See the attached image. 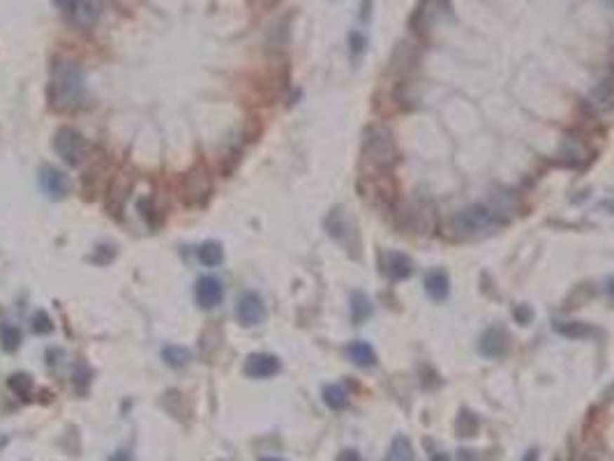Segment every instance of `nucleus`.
<instances>
[{
	"label": "nucleus",
	"mask_w": 614,
	"mask_h": 461,
	"mask_svg": "<svg viewBox=\"0 0 614 461\" xmlns=\"http://www.w3.org/2000/svg\"><path fill=\"white\" fill-rule=\"evenodd\" d=\"M236 316L242 328H254V326H261L266 316H268V312H266V305L256 293H245L238 300Z\"/></svg>",
	"instance_id": "1a4fd4ad"
},
{
	"label": "nucleus",
	"mask_w": 614,
	"mask_h": 461,
	"mask_svg": "<svg viewBox=\"0 0 614 461\" xmlns=\"http://www.w3.org/2000/svg\"><path fill=\"white\" fill-rule=\"evenodd\" d=\"M0 344H3V349L7 353H14L21 346V333H19V328L10 326V323H3V328H0Z\"/></svg>",
	"instance_id": "b1692460"
},
{
	"label": "nucleus",
	"mask_w": 614,
	"mask_h": 461,
	"mask_svg": "<svg viewBox=\"0 0 614 461\" xmlns=\"http://www.w3.org/2000/svg\"><path fill=\"white\" fill-rule=\"evenodd\" d=\"M450 10V0H420L414 16H411V26L423 35V32L432 30L436 23L448 21V16L452 14Z\"/></svg>",
	"instance_id": "20e7f679"
},
{
	"label": "nucleus",
	"mask_w": 614,
	"mask_h": 461,
	"mask_svg": "<svg viewBox=\"0 0 614 461\" xmlns=\"http://www.w3.org/2000/svg\"><path fill=\"white\" fill-rule=\"evenodd\" d=\"M102 10H104L102 0H74V5H72V19H74L79 28L88 30L100 21Z\"/></svg>",
	"instance_id": "f8f14e48"
},
{
	"label": "nucleus",
	"mask_w": 614,
	"mask_h": 461,
	"mask_svg": "<svg viewBox=\"0 0 614 461\" xmlns=\"http://www.w3.org/2000/svg\"><path fill=\"white\" fill-rule=\"evenodd\" d=\"M208 194H210V178L204 166L192 168L190 173L183 175L181 199L188 206H201L208 199Z\"/></svg>",
	"instance_id": "0eeeda50"
},
{
	"label": "nucleus",
	"mask_w": 614,
	"mask_h": 461,
	"mask_svg": "<svg viewBox=\"0 0 614 461\" xmlns=\"http://www.w3.org/2000/svg\"><path fill=\"white\" fill-rule=\"evenodd\" d=\"M86 95V79L77 62L55 60L51 69V104L55 111H77Z\"/></svg>",
	"instance_id": "f257e3e1"
},
{
	"label": "nucleus",
	"mask_w": 614,
	"mask_h": 461,
	"mask_svg": "<svg viewBox=\"0 0 614 461\" xmlns=\"http://www.w3.org/2000/svg\"><path fill=\"white\" fill-rule=\"evenodd\" d=\"M109 461H132V459H129L127 452H118V455H113Z\"/></svg>",
	"instance_id": "473e14b6"
},
{
	"label": "nucleus",
	"mask_w": 614,
	"mask_h": 461,
	"mask_svg": "<svg viewBox=\"0 0 614 461\" xmlns=\"http://www.w3.org/2000/svg\"><path fill=\"white\" fill-rule=\"evenodd\" d=\"M346 358H349L355 367H372L377 362L374 349L365 342H351L346 346Z\"/></svg>",
	"instance_id": "dca6fc26"
},
{
	"label": "nucleus",
	"mask_w": 614,
	"mask_h": 461,
	"mask_svg": "<svg viewBox=\"0 0 614 461\" xmlns=\"http://www.w3.org/2000/svg\"><path fill=\"white\" fill-rule=\"evenodd\" d=\"M365 46H367V37L362 35L360 30H351L349 32V51H351V58L358 60L362 53H365Z\"/></svg>",
	"instance_id": "bb28decb"
},
{
	"label": "nucleus",
	"mask_w": 614,
	"mask_h": 461,
	"mask_svg": "<svg viewBox=\"0 0 614 461\" xmlns=\"http://www.w3.org/2000/svg\"><path fill=\"white\" fill-rule=\"evenodd\" d=\"M398 226L407 233H430L434 226V210L427 203H407L398 208Z\"/></svg>",
	"instance_id": "423d86ee"
},
{
	"label": "nucleus",
	"mask_w": 614,
	"mask_h": 461,
	"mask_svg": "<svg viewBox=\"0 0 614 461\" xmlns=\"http://www.w3.org/2000/svg\"><path fill=\"white\" fill-rule=\"evenodd\" d=\"M459 461H476L473 450H459Z\"/></svg>",
	"instance_id": "7c9ffc66"
},
{
	"label": "nucleus",
	"mask_w": 614,
	"mask_h": 461,
	"mask_svg": "<svg viewBox=\"0 0 614 461\" xmlns=\"http://www.w3.org/2000/svg\"><path fill=\"white\" fill-rule=\"evenodd\" d=\"M608 293H610V298L614 300V279H610V281H608Z\"/></svg>",
	"instance_id": "f704fd0d"
},
{
	"label": "nucleus",
	"mask_w": 614,
	"mask_h": 461,
	"mask_svg": "<svg viewBox=\"0 0 614 461\" xmlns=\"http://www.w3.org/2000/svg\"><path fill=\"white\" fill-rule=\"evenodd\" d=\"M384 461H414V448L407 436H395Z\"/></svg>",
	"instance_id": "f3484780"
},
{
	"label": "nucleus",
	"mask_w": 614,
	"mask_h": 461,
	"mask_svg": "<svg viewBox=\"0 0 614 461\" xmlns=\"http://www.w3.org/2000/svg\"><path fill=\"white\" fill-rule=\"evenodd\" d=\"M508 346H511V342H508V333L504 328H490L485 330L481 342H478V351L485 355V358H501L504 353H508Z\"/></svg>",
	"instance_id": "9b49d317"
},
{
	"label": "nucleus",
	"mask_w": 614,
	"mask_h": 461,
	"mask_svg": "<svg viewBox=\"0 0 614 461\" xmlns=\"http://www.w3.org/2000/svg\"><path fill=\"white\" fill-rule=\"evenodd\" d=\"M425 290H427V295H430L432 300H436V302L446 300L448 293H450V281L446 277V272H443V270H432L430 274H427V277H425Z\"/></svg>",
	"instance_id": "2eb2a0df"
},
{
	"label": "nucleus",
	"mask_w": 614,
	"mask_h": 461,
	"mask_svg": "<svg viewBox=\"0 0 614 461\" xmlns=\"http://www.w3.org/2000/svg\"><path fill=\"white\" fill-rule=\"evenodd\" d=\"M513 316L517 323H522V326H529V323L533 321V309L529 305H522V307H515Z\"/></svg>",
	"instance_id": "cd10ccee"
},
{
	"label": "nucleus",
	"mask_w": 614,
	"mask_h": 461,
	"mask_svg": "<svg viewBox=\"0 0 614 461\" xmlns=\"http://www.w3.org/2000/svg\"><path fill=\"white\" fill-rule=\"evenodd\" d=\"M337 461H362V459H360V455L355 450H342V452H339Z\"/></svg>",
	"instance_id": "c85d7f7f"
},
{
	"label": "nucleus",
	"mask_w": 614,
	"mask_h": 461,
	"mask_svg": "<svg viewBox=\"0 0 614 461\" xmlns=\"http://www.w3.org/2000/svg\"><path fill=\"white\" fill-rule=\"evenodd\" d=\"M326 229H328V233H330V236H333L335 240L344 242L346 233H349V229H351V224L346 222V217H344V213H342V208H335L333 213L328 215Z\"/></svg>",
	"instance_id": "aec40b11"
},
{
	"label": "nucleus",
	"mask_w": 614,
	"mask_h": 461,
	"mask_svg": "<svg viewBox=\"0 0 614 461\" xmlns=\"http://www.w3.org/2000/svg\"><path fill=\"white\" fill-rule=\"evenodd\" d=\"M280 371V360L270 353H252L245 362V374L249 378H270Z\"/></svg>",
	"instance_id": "ddd939ff"
},
{
	"label": "nucleus",
	"mask_w": 614,
	"mask_h": 461,
	"mask_svg": "<svg viewBox=\"0 0 614 461\" xmlns=\"http://www.w3.org/2000/svg\"><path fill=\"white\" fill-rule=\"evenodd\" d=\"M162 358H164V362L169 367L174 369H183L185 365L190 362V351L183 349V346H164V351H162Z\"/></svg>",
	"instance_id": "5701e85b"
},
{
	"label": "nucleus",
	"mask_w": 614,
	"mask_h": 461,
	"mask_svg": "<svg viewBox=\"0 0 614 461\" xmlns=\"http://www.w3.org/2000/svg\"><path fill=\"white\" fill-rule=\"evenodd\" d=\"M197 256H199V261L206 265V268H215V265H220L224 261L222 245H220V242H213V240L204 242V245L199 247Z\"/></svg>",
	"instance_id": "412c9836"
},
{
	"label": "nucleus",
	"mask_w": 614,
	"mask_h": 461,
	"mask_svg": "<svg viewBox=\"0 0 614 461\" xmlns=\"http://www.w3.org/2000/svg\"><path fill=\"white\" fill-rule=\"evenodd\" d=\"M370 316H372L370 298L362 293V290H355V293L351 295V321L355 323V326H360V323H365Z\"/></svg>",
	"instance_id": "a211bd4d"
},
{
	"label": "nucleus",
	"mask_w": 614,
	"mask_h": 461,
	"mask_svg": "<svg viewBox=\"0 0 614 461\" xmlns=\"http://www.w3.org/2000/svg\"><path fill=\"white\" fill-rule=\"evenodd\" d=\"M10 387L19 394V397H28L32 390V378L28 374H12L10 376Z\"/></svg>",
	"instance_id": "a878e982"
},
{
	"label": "nucleus",
	"mask_w": 614,
	"mask_h": 461,
	"mask_svg": "<svg viewBox=\"0 0 614 461\" xmlns=\"http://www.w3.org/2000/svg\"><path fill=\"white\" fill-rule=\"evenodd\" d=\"M554 330H556V333H559V335L568 337V339H587V337L596 335V330H594L592 326H587V323H582V321H566V323H556V326H554Z\"/></svg>",
	"instance_id": "6ab92c4d"
},
{
	"label": "nucleus",
	"mask_w": 614,
	"mask_h": 461,
	"mask_svg": "<svg viewBox=\"0 0 614 461\" xmlns=\"http://www.w3.org/2000/svg\"><path fill=\"white\" fill-rule=\"evenodd\" d=\"M601 208H603V210H608V213H612V215H614V199H612V201H603V203H601Z\"/></svg>",
	"instance_id": "72a5a7b5"
},
{
	"label": "nucleus",
	"mask_w": 614,
	"mask_h": 461,
	"mask_svg": "<svg viewBox=\"0 0 614 461\" xmlns=\"http://www.w3.org/2000/svg\"><path fill=\"white\" fill-rule=\"evenodd\" d=\"M400 150L395 143V136L388 127H370L362 139V159L370 166H374L377 171H391L398 164Z\"/></svg>",
	"instance_id": "f03ea898"
},
{
	"label": "nucleus",
	"mask_w": 614,
	"mask_h": 461,
	"mask_svg": "<svg viewBox=\"0 0 614 461\" xmlns=\"http://www.w3.org/2000/svg\"><path fill=\"white\" fill-rule=\"evenodd\" d=\"M32 333L35 335H48V333H53V321L48 319V314L46 312H35L32 314Z\"/></svg>",
	"instance_id": "393cba45"
},
{
	"label": "nucleus",
	"mask_w": 614,
	"mask_h": 461,
	"mask_svg": "<svg viewBox=\"0 0 614 461\" xmlns=\"http://www.w3.org/2000/svg\"><path fill=\"white\" fill-rule=\"evenodd\" d=\"M194 298H197V305L201 309H213L222 300H224V286L217 277H201L197 281V288H194Z\"/></svg>",
	"instance_id": "9d476101"
},
{
	"label": "nucleus",
	"mask_w": 614,
	"mask_h": 461,
	"mask_svg": "<svg viewBox=\"0 0 614 461\" xmlns=\"http://www.w3.org/2000/svg\"><path fill=\"white\" fill-rule=\"evenodd\" d=\"M55 5L60 7V10H72V5H74V0H53Z\"/></svg>",
	"instance_id": "2f4dec72"
},
{
	"label": "nucleus",
	"mask_w": 614,
	"mask_h": 461,
	"mask_svg": "<svg viewBox=\"0 0 614 461\" xmlns=\"http://www.w3.org/2000/svg\"><path fill=\"white\" fill-rule=\"evenodd\" d=\"M381 270L391 279L400 281V279L411 277V272H414V263H411L409 256H404L400 252H384L381 254Z\"/></svg>",
	"instance_id": "4468645a"
},
{
	"label": "nucleus",
	"mask_w": 614,
	"mask_h": 461,
	"mask_svg": "<svg viewBox=\"0 0 614 461\" xmlns=\"http://www.w3.org/2000/svg\"><path fill=\"white\" fill-rule=\"evenodd\" d=\"M540 459V452L536 450V448H529L527 452H524L522 455V459L520 461H538Z\"/></svg>",
	"instance_id": "c756f323"
},
{
	"label": "nucleus",
	"mask_w": 614,
	"mask_h": 461,
	"mask_svg": "<svg viewBox=\"0 0 614 461\" xmlns=\"http://www.w3.org/2000/svg\"><path fill=\"white\" fill-rule=\"evenodd\" d=\"M499 220L495 217L490 208H485L481 203H473V206H466L462 210H457L452 215V229L459 238H478L485 236V233L495 231L497 229Z\"/></svg>",
	"instance_id": "7ed1b4c3"
},
{
	"label": "nucleus",
	"mask_w": 614,
	"mask_h": 461,
	"mask_svg": "<svg viewBox=\"0 0 614 461\" xmlns=\"http://www.w3.org/2000/svg\"><path fill=\"white\" fill-rule=\"evenodd\" d=\"M261 461H285V459H277V457H266V459H261Z\"/></svg>",
	"instance_id": "c9c22d12"
},
{
	"label": "nucleus",
	"mask_w": 614,
	"mask_h": 461,
	"mask_svg": "<svg viewBox=\"0 0 614 461\" xmlns=\"http://www.w3.org/2000/svg\"><path fill=\"white\" fill-rule=\"evenodd\" d=\"M53 148L58 152V157L65 161V164H72L77 166L84 161L86 152H88V143L86 139L81 136L77 129L72 127H60L55 132V139H53Z\"/></svg>",
	"instance_id": "39448f33"
},
{
	"label": "nucleus",
	"mask_w": 614,
	"mask_h": 461,
	"mask_svg": "<svg viewBox=\"0 0 614 461\" xmlns=\"http://www.w3.org/2000/svg\"><path fill=\"white\" fill-rule=\"evenodd\" d=\"M323 401L330 410H342L349 403V394L342 385H326L323 387Z\"/></svg>",
	"instance_id": "4be33fe9"
},
{
	"label": "nucleus",
	"mask_w": 614,
	"mask_h": 461,
	"mask_svg": "<svg viewBox=\"0 0 614 461\" xmlns=\"http://www.w3.org/2000/svg\"><path fill=\"white\" fill-rule=\"evenodd\" d=\"M39 187L51 201H63L70 194V178L60 168L44 164L39 168Z\"/></svg>",
	"instance_id": "6e6552de"
}]
</instances>
